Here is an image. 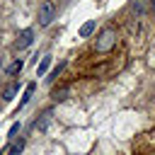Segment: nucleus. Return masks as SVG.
<instances>
[{
  "mask_svg": "<svg viewBox=\"0 0 155 155\" xmlns=\"http://www.w3.org/2000/svg\"><path fill=\"white\" fill-rule=\"evenodd\" d=\"M31 36H34V29H22V34H19L17 41H15V46H17V48H27V46L31 44Z\"/></svg>",
  "mask_w": 155,
  "mask_h": 155,
  "instance_id": "nucleus-3",
  "label": "nucleus"
},
{
  "mask_svg": "<svg viewBox=\"0 0 155 155\" xmlns=\"http://www.w3.org/2000/svg\"><path fill=\"white\" fill-rule=\"evenodd\" d=\"M0 65H2V58H0Z\"/></svg>",
  "mask_w": 155,
  "mask_h": 155,
  "instance_id": "nucleus-13",
  "label": "nucleus"
},
{
  "mask_svg": "<svg viewBox=\"0 0 155 155\" xmlns=\"http://www.w3.org/2000/svg\"><path fill=\"white\" fill-rule=\"evenodd\" d=\"M22 148H24V140L19 138V140H15V143L7 148V155H19V153H22Z\"/></svg>",
  "mask_w": 155,
  "mask_h": 155,
  "instance_id": "nucleus-8",
  "label": "nucleus"
},
{
  "mask_svg": "<svg viewBox=\"0 0 155 155\" xmlns=\"http://www.w3.org/2000/svg\"><path fill=\"white\" fill-rule=\"evenodd\" d=\"M153 10H155V0H153Z\"/></svg>",
  "mask_w": 155,
  "mask_h": 155,
  "instance_id": "nucleus-12",
  "label": "nucleus"
},
{
  "mask_svg": "<svg viewBox=\"0 0 155 155\" xmlns=\"http://www.w3.org/2000/svg\"><path fill=\"white\" fill-rule=\"evenodd\" d=\"M34 90H36V85H34V82H29V85H27V90H24V97H22L19 107H27V104H29V99L34 97Z\"/></svg>",
  "mask_w": 155,
  "mask_h": 155,
  "instance_id": "nucleus-5",
  "label": "nucleus"
},
{
  "mask_svg": "<svg viewBox=\"0 0 155 155\" xmlns=\"http://www.w3.org/2000/svg\"><path fill=\"white\" fill-rule=\"evenodd\" d=\"M65 94H68V87H61V90H56V92H53V99H56V102H61V99H65Z\"/></svg>",
  "mask_w": 155,
  "mask_h": 155,
  "instance_id": "nucleus-10",
  "label": "nucleus"
},
{
  "mask_svg": "<svg viewBox=\"0 0 155 155\" xmlns=\"http://www.w3.org/2000/svg\"><path fill=\"white\" fill-rule=\"evenodd\" d=\"M48 65H51V56H44V58H41V63H39V68H36V73H39V75H44V73L48 70Z\"/></svg>",
  "mask_w": 155,
  "mask_h": 155,
  "instance_id": "nucleus-9",
  "label": "nucleus"
},
{
  "mask_svg": "<svg viewBox=\"0 0 155 155\" xmlns=\"http://www.w3.org/2000/svg\"><path fill=\"white\" fill-rule=\"evenodd\" d=\"M22 68H24V61H19V58H17L15 63H10V65H7V75H17Z\"/></svg>",
  "mask_w": 155,
  "mask_h": 155,
  "instance_id": "nucleus-7",
  "label": "nucleus"
},
{
  "mask_svg": "<svg viewBox=\"0 0 155 155\" xmlns=\"http://www.w3.org/2000/svg\"><path fill=\"white\" fill-rule=\"evenodd\" d=\"M94 27H97V22H85V24L80 27V36H82V39H87V36L94 31Z\"/></svg>",
  "mask_w": 155,
  "mask_h": 155,
  "instance_id": "nucleus-6",
  "label": "nucleus"
},
{
  "mask_svg": "<svg viewBox=\"0 0 155 155\" xmlns=\"http://www.w3.org/2000/svg\"><path fill=\"white\" fill-rule=\"evenodd\" d=\"M53 17H56V2L53 0H44L39 5V24L41 27H48L53 22Z\"/></svg>",
  "mask_w": 155,
  "mask_h": 155,
  "instance_id": "nucleus-2",
  "label": "nucleus"
},
{
  "mask_svg": "<svg viewBox=\"0 0 155 155\" xmlns=\"http://www.w3.org/2000/svg\"><path fill=\"white\" fill-rule=\"evenodd\" d=\"M116 44H119V31H116V27H104V29H99V34H97V39H94L92 51H94V53H109V51L116 48Z\"/></svg>",
  "mask_w": 155,
  "mask_h": 155,
  "instance_id": "nucleus-1",
  "label": "nucleus"
},
{
  "mask_svg": "<svg viewBox=\"0 0 155 155\" xmlns=\"http://www.w3.org/2000/svg\"><path fill=\"white\" fill-rule=\"evenodd\" d=\"M17 131H19V124H12V128H10V138H15Z\"/></svg>",
  "mask_w": 155,
  "mask_h": 155,
  "instance_id": "nucleus-11",
  "label": "nucleus"
},
{
  "mask_svg": "<svg viewBox=\"0 0 155 155\" xmlns=\"http://www.w3.org/2000/svg\"><path fill=\"white\" fill-rule=\"evenodd\" d=\"M19 92V82H12V85H7L5 87V92H2V99L5 102H10V99H15V94Z\"/></svg>",
  "mask_w": 155,
  "mask_h": 155,
  "instance_id": "nucleus-4",
  "label": "nucleus"
}]
</instances>
